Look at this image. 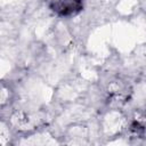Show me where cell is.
I'll return each mask as SVG.
<instances>
[{
  "label": "cell",
  "instance_id": "6da1fadb",
  "mask_svg": "<svg viewBox=\"0 0 146 146\" xmlns=\"http://www.w3.org/2000/svg\"><path fill=\"white\" fill-rule=\"evenodd\" d=\"M49 7L62 16L76 14L83 7V0H49Z\"/></svg>",
  "mask_w": 146,
  "mask_h": 146
}]
</instances>
